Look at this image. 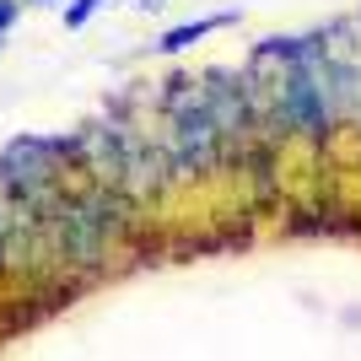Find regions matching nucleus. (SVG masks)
<instances>
[{
    "mask_svg": "<svg viewBox=\"0 0 361 361\" xmlns=\"http://www.w3.org/2000/svg\"><path fill=\"white\" fill-rule=\"evenodd\" d=\"M103 6H114V0H71V6H65V27L71 32H81L92 22V16L103 11Z\"/></svg>",
    "mask_w": 361,
    "mask_h": 361,
    "instance_id": "3",
    "label": "nucleus"
},
{
    "mask_svg": "<svg viewBox=\"0 0 361 361\" xmlns=\"http://www.w3.org/2000/svg\"><path fill=\"white\" fill-rule=\"evenodd\" d=\"M0 44H6V38H0Z\"/></svg>",
    "mask_w": 361,
    "mask_h": 361,
    "instance_id": "8",
    "label": "nucleus"
},
{
    "mask_svg": "<svg viewBox=\"0 0 361 361\" xmlns=\"http://www.w3.org/2000/svg\"><path fill=\"white\" fill-rule=\"evenodd\" d=\"M27 6H54V0H27Z\"/></svg>",
    "mask_w": 361,
    "mask_h": 361,
    "instance_id": "7",
    "label": "nucleus"
},
{
    "mask_svg": "<svg viewBox=\"0 0 361 361\" xmlns=\"http://www.w3.org/2000/svg\"><path fill=\"white\" fill-rule=\"evenodd\" d=\"M135 6L140 11H157V6H167V0H135Z\"/></svg>",
    "mask_w": 361,
    "mask_h": 361,
    "instance_id": "6",
    "label": "nucleus"
},
{
    "mask_svg": "<svg viewBox=\"0 0 361 361\" xmlns=\"http://www.w3.org/2000/svg\"><path fill=\"white\" fill-rule=\"evenodd\" d=\"M16 16H22V0H0V38L16 27Z\"/></svg>",
    "mask_w": 361,
    "mask_h": 361,
    "instance_id": "5",
    "label": "nucleus"
},
{
    "mask_svg": "<svg viewBox=\"0 0 361 361\" xmlns=\"http://www.w3.org/2000/svg\"><path fill=\"white\" fill-rule=\"evenodd\" d=\"M162 114H167V167L173 178H205L216 162H221V135H216V119L205 108V87L189 81V75H173L162 92Z\"/></svg>",
    "mask_w": 361,
    "mask_h": 361,
    "instance_id": "1",
    "label": "nucleus"
},
{
    "mask_svg": "<svg viewBox=\"0 0 361 361\" xmlns=\"http://www.w3.org/2000/svg\"><path fill=\"white\" fill-rule=\"evenodd\" d=\"M232 22H243V11H216V16H200V22H178V27H167L162 38H157V54H183V49H195L200 38L232 27Z\"/></svg>",
    "mask_w": 361,
    "mask_h": 361,
    "instance_id": "2",
    "label": "nucleus"
},
{
    "mask_svg": "<svg viewBox=\"0 0 361 361\" xmlns=\"http://www.w3.org/2000/svg\"><path fill=\"white\" fill-rule=\"evenodd\" d=\"M11 270V216L0 211V275Z\"/></svg>",
    "mask_w": 361,
    "mask_h": 361,
    "instance_id": "4",
    "label": "nucleus"
}]
</instances>
